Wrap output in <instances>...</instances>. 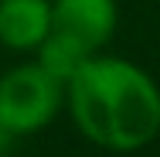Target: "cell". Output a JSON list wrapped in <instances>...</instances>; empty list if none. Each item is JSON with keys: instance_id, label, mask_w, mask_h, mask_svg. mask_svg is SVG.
<instances>
[{"instance_id": "3957f363", "label": "cell", "mask_w": 160, "mask_h": 157, "mask_svg": "<svg viewBox=\"0 0 160 157\" xmlns=\"http://www.w3.org/2000/svg\"><path fill=\"white\" fill-rule=\"evenodd\" d=\"M112 28H116L112 0H58L51 7V31L75 41L89 55L109 41Z\"/></svg>"}, {"instance_id": "6da1fadb", "label": "cell", "mask_w": 160, "mask_h": 157, "mask_svg": "<svg viewBox=\"0 0 160 157\" xmlns=\"http://www.w3.org/2000/svg\"><path fill=\"white\" fill-rule=\"evenodd\" d=\"M75 123L102 147L136 150L160 130V92L140 68L119 58H89L72 75Z\"/></svg>"}, {"instance_id": "7a4b0ae2", "label": "cell", "mask_w": 160, "mask_h": 157, "mask_svg": "<svg viewBox=\"0 0 160 157\" xmlns=\"http://www.w3.org/2000/svg\"><path fill=\"white\" fill-rule=\"evenodd\" d=\"M58 109V79L41 68L24 65L0 79V126L7 133H31L44 126Z\"/></svg>"}, {"instance_id": "277c9868", "label": "cell", "mask_w": 160, "mask_h": 157, "mask_svg": "<svg viewBox=\"0 0 160 157\" xmlns=\"http://www.w3.org/2000/svg\"><path fill=\"white\" fill-rule=\"evenodd\" d=\"M51 31V7L44 0H3L0 3V41L10 48H34Z\"/></svg>"}]
</instances>
